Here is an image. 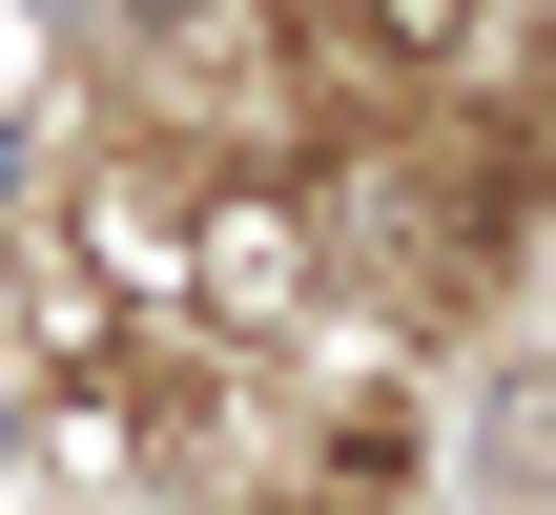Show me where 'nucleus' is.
Listing matches in <instances>:
<instances>
[{"label": "nucleus", "instance_id": "nucleus-1", "mask_svg": "<svg viewBox=\"0 0 556 515\" xmlns=\"http://www.w3.org/2000/svg\"><path fill=\"white\" fill-rule=\"evenodd\" d=\"M475 21H495V0H351L371 62H475Z\"/></svg>", "mask_w": 556, "mask_h": 515}]
</instances>
